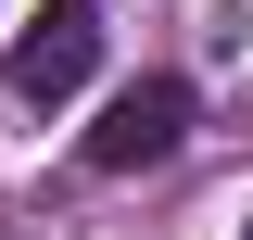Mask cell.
<instances>
[{
    "label": "cell",
    "instance_id": "obj_2",
    "mask_svg": "<svg viewBox=\"0 0 253 240\" xmlns=\"http://www.w3.org/2000/svg\"><path fill=\"white\" fill-rule=\"evenodd\" d=\"M89 63H101V13H89V0H51V13L0 51V89L26 101V114H51V101L89 89Z\"/></svg>",
    "mask_w": 253,
    "mask_h": 240
},
{
    "label": "cell",
    "instance_id": "obj_1",
    "mask_svg": "<svg viewBox=\"0 0 253 240\" xmlns=\"http://www.w3.org/2000/svg\"><path fill=\"white\" fill-rule=\"evenodd\" d=\"M177 139H190V76H126L76 152H89V177H139V164H165Z\"/></svg>",
    "mask_w": 253,
    "mask_h": 240
}]
</instances>
